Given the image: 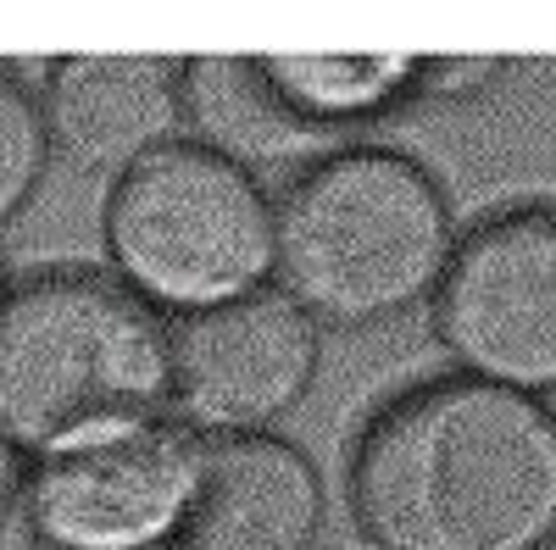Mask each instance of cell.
Instances as JSON below:
<instances>
[{"label":"cell","mask_w":556,"mask_h":550,"mask_svg":"<svg viewBox=\"0 0 556 550\" xmlns=\"http://www.w3.org/2000/svg\"><path fill=\"white\" fill-rule=\"evenodd\" d=\"M39 106L56 156L106 178L190 140L184 56H56Z\"/></svg>","instance_id":"cell-8"},{"label":"cell","mask_w":556,"mask_h":550,"mask_svg":"<svg viewBox=\"0 0 556 550\" xmlns=\"http://www.w3.org/2000/svg\"><path fill=\"white\" fill-rule=\"evenodd\" d=\"M23 473H28V462L12 450V439L0 434V523H7V512H12V500H17V489H23Z\"/></svg>","instance_id":"cell-14"},{"label":"cell","mask_w":556,"mask_h":550,"mask_svg":"<svg viewBox=\"0 0 556 550\" xmlns=\"http://www.w3.org/2000/svg\"><path fill=\"white\" fill-rule=\"evenodd\" d=\"M323 373V329L278 290L173 317L167 423L190 439L273 434Z\"/></svg>","instance_id":"cell-7"},{"label":"cell","mask_w":556,"mask_h":550,"mask_svg":"<svg viewBox=\"0 0 556 550\" xmlns=\"http://www.w3.org/2000/svg\"><path fill=\"white\" fill-rule=\"evenodd\" d=\"M345 495L374 550H545L556 406L468 373L412 384L362 423Z\"/></svg>","instance_id":"cell-1"},{"label":"cell","mask_w":556,"mask_h":550,"mask_svg":"<svg viewBox=\"0 0 556 550\" xmlns=\"http://www.w3.org/2000/svg\"><path fill=\"white\" fill-rule=\"evenodd\" d=\"M201 439L173 423L34 462L0 523V550H178Z\"/></svg>","instance_id":"cell-5"},{"label":"cell","mask_w":556,"mask_h":550,"mask_svg":"<svg viewBox=\"0 0 556 550\" xmlns=\"http://www.w3.org/2000/svg\"><path fill=\"white\" fill-rule=\"evenodd\" d=\"M184 112H190V128H195L190 140L245 162L251 172L262 162H285V156L312 162V151H317L290 123V112L273 101L256 56H195V62H184Z\"/></svg>","instance_id":"cell-11"},{"label":"cell","mask_w":556,"mask_h":550,"mask_svg":"<svg viewBox=\"0 0 556 550\" xmlns=\"http://www.w3.org/2000/svg\"><path fill=\"white\" fill-rule=\"evenodd\" d=\"M173 323L112 272L56 267L0 300V434L23 462L167 423Z\"/></svg>","instance_id":"cell-3"},{"label":"cell","mask_w":556,"mask_h":550,"mask_svg":"<svg viewBox=\"0 0 556 550\" xmlns=\"http://www.w3.org/2000/svg\"><path fill=\"white\" fill-rule=\"evenodd\" d=\"M434 340L456 373L556 395V206H506L456 240L434 290Z\"/></svg>","instance_id":"cell-6"},{"label":"cell","mask_w":556,"mask_h":550,"mask_svg":"<svg viewBox=\"0 0 556 550\" xmlns=\"http://www.w3.org/2000/svg\"><path fill=\"white\" fill-rule=\"evenodd\" d=\"M7 290H12V284H7V272H0V300H7Z\"/></svg>","instance_id":"cell-15"},{"label":"cell","mask_w":556,"mask_h":550,"mask_svg":"<svg viewBox=\"0 0 556 550\" xmlns=\"http://www.w3.org/2000/svg\"><path fill=\"white\" fill-rule=\"evenodd\" d=\"M545 550H556V539H551V545H545Z\"/></svg>","instance_id":"cell-16"},{"label":"cell","mask_w":556,"mask_h":550,"mask_svg":"<svg viewBox=\"0 0 556 550\" xmlns=\"http://www.w3.org/2000/svg\"><path fill=\"white\" fill-rule=\"evenodd\" d=\"M456 212L406 151L334 145L273 195V290L317 329H384L434 300Z\"/></svg>","instance_id":"cell-2"},{"label":"cell","mask_w":556,"mask_h":550,"mask_svg":"<svg viewBox=\"0 0 556 550\" xmlns=\"http://www.w3.org/2000/svg\"><path fill=\"white\" fill-rule=\"evenodd\" d=\"M256 67L312 145L384 123L417 101V56H256Z\"/></svg>","instance_id":"cell-10"},{"label":"cell","mask_w":556,"mask_h":550,"mask_svg":"<svg viewBox=\"0 0 556 550\" xmlns=\"http://www.w3.org/2000/svg\"><path fill=\"white\" fill-rule=\"evenodd\" d=\"M506 73L501 56H417V95L429 101H462L479 95Z\"/></svg>","instance_id":"cell-13"},{"label":"cell","mask_w":556,"mask_h":550,"mask_svg":"<svg viewBox=\"0 0 556 550\" xmlns=\"http://www.w3.org/2000/svg\"><path fill=\"white\" fill-rule=\"evenodd\" d=\"M323 523V473L295 439H206L178 550H317Z\"/></svg>","instance_id":"cell-9"},{"label":"cell","mask_w":556,"mask_h":550,"mask_svg":"<svg viewBox=\"0 0 556 550\" xmlns=\"http://www.w3.org/2000/svg\"><path fill=\"white\" fill-rule=\"evenodd\" d=\"M56 145L45 128L39 89L23 78L17 62H0V234L39 201L51 178Z\"/></svg>","instance_id":"cell-12"},{"label":"cell","mask_w":556,"mask_h":550,"mask_svg":"<svg viewBox=\"0 0 556 550\" xmlns=\"http://www.w3.org/2000/svg\"><path fill=\"white\" fill-rule=\"evenodd\" d=\"M112 279L167 323L273 290V195L262 172L178 140L117 172L101 206Z\"/></svg>","instance_id":"cell-4"}]
</instances>
